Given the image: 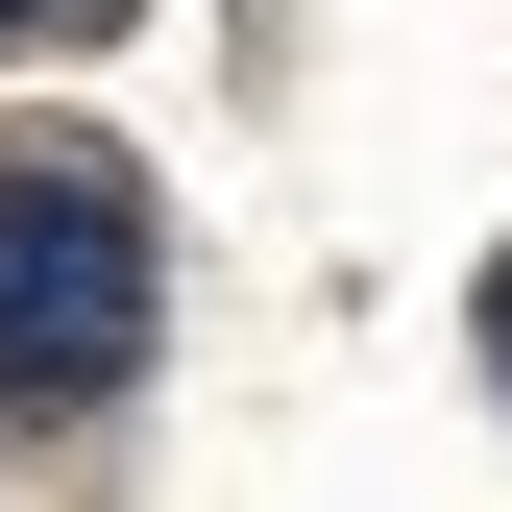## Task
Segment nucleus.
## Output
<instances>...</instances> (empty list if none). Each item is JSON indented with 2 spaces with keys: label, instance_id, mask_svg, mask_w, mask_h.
<instances>
[{
  "label": "nucleus",
  "instance_id": "nucleus-1",
  "mask_svg": "<svg viewBox=\"0 0 512 512\" xmlns=\"http://www.w3.org/2000/svg\"><path fill=\"white\" fill-rule=\"evenodd\" d=\"M147 366V171L122 147H0V415H74Z\"/></svg>",
  "mask_w": 512,
  "mask_h": 512
},
{
  "label": "nucleus",
  "instance_id": "nucleus-2",
  "mask_svg": "<svg viewBox=\"0 0 512 512\" xmlns=\"http://www.w3.org/2000/svg\"><path fill=\"white\" fill-rule=\"evenodd\" d=\"M74 25H122V0H0V49H74Z\"/></svg>",
  "mask_w": 512,
  "mask_h": 512
},
{
  "label": "nucleus",
  "instance_id": "nucleus-3",
  "mask_svg": "<svg viewBox=\"0 0 512 512\" xmlns=\"http://www.w3.org/2000/svg\"><path fill=\"white\" fill-rule=\"evenodd\" d=\"M488 391H512V269H488Z\"/></svg>",
  "mask_w": 512,
  "mask_h": 512
}]
</instances>
